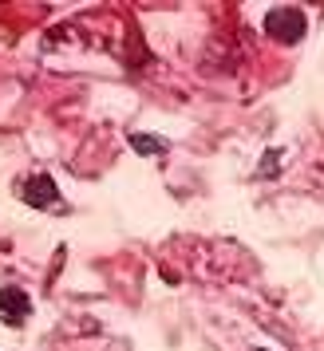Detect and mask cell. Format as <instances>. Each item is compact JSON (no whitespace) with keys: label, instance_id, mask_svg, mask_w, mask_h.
<instances>
[{"label":"cell","instance_id":"cell-2","mask_svg":"<svg viewBox=\"0 0 324 351\" xmlns=\"http://www.w3.org/2000/svg\"><path fill=\"white\" fill-rule=\"evenodd\" d=\"M20 193H24V202L36 206V209H60V190H56V182H51L48 174H32L20 186Z\"/></svg>","mask_w":324,"mask_h":351},{"label":"cell","instance_id":"cell-3","mask_svg":"<svg viewBox=\"0 0 324 351\" xmlns=\"http://www.w3.org/2000/svg\"><path fill=\"white\" fill-rule=\"evenodd\" d=\"M28 316H32V300H28V292H20V288H0V319H8V324H24Z\"/></svg>","mask_w":324,"mask_h":351},{"label":"cell","instance_id":"cell-4","mask_svg":"<svg viewBox=\"0 0 324 351\" xmlns=\"http://www.w3.org/2000/svg\"><path fill=\"white\" fill-rule=\"evenodd\" d=\"M130 146H135V150H143V154H154V150H162V143H154V138H143V134H135V138H130Z\"/></svg>","mask_w":324,"mask_h":351},{"label":"cell","instance_id":"cell-1","mask_svg":"<svg viewBox=\"0 0 324 351\" xmlns=\"http://www.w3.org/2000/svg\"><path fill=\"white\" fill-rule=\"evenodd\" d=\"M265 32L281 40V44H297L301 36H305V12L301 8H273V12H265V24H261Z\"/></svg>","mask_w":324,"mask_h":351}]
</instances>
